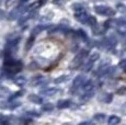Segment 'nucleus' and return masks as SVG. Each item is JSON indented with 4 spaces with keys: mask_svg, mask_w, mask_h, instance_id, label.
<instances>
[{
    "mask_svg": "<svg viewBox=\"0 0 126 125\" xmlns=\"http://www.w3.org/2000/svg\"><path fill=\"white\" fill-rule=\"evenodd\" d=\"M109 122H110V124H117L118 122H120V117L117 116H111L110 120H109Z\"/></svg>",
    "mask_w": 126,
    "mask_h": 125,
    "instance_id": "obj_1",
    "label": "nucleus"
},
{
    "mask_svg": "<svg viewBox=\"0 0 126 125\" xmlns=\"http://www.w3.org/2000/svg\"><path fill=\"white\" fill-rule=\"evenodd\" d=\"M124 91H126V88H125V87H123V88H121L120 90L117 91V92L120 93V94H122V93H124Z\"/></svg>",
    "mask_w": 126,
    "mask_h": 125,
    "instance_id": "obj_2",
    "label": "nucleus"
},
{
    "mask_svg": "<svg viewBox=\"0 0 126 125\" xmlns=\"http://www.w3.org/2000/svg\"><path fill=\"white\" fill-rule=\"evenodd\" d=\"M125 70H126V68H125Z\"/></svg>",
    "mask_w": 126,
    "mask_h": 125,
    "instance_id": "obj_3",
    "label": "nucleus"
}]
</instances>
